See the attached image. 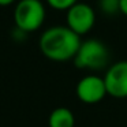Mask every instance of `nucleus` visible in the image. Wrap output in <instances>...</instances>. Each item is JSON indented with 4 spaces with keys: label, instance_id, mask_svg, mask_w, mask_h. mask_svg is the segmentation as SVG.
<instances>
[{
    "label": "nucleus",
    "instance_id": "9",
    "mask_svg": "<svg viewBox=\"0 0 127 127\" xmlns=\"http://www.w3.org/2000/svg\"><path fill=\"white\" fill-rule=\"evenodd\" d=\"M47 3L52 7L53 10L59 11H67L71 6L78 3V0H47Z\"/></svg>",
    "mask_w": 127,
    "mask_h": 127
},
{
    "label": "nucleus",
    "instance_id": "1",
    "mask_svg": "<svg viewBox=\"0 0 127 127\" xmlns=\"http://www.w3.org/2000/svg\"><path fill=\"white\" fill-rule=\"evenodd\" d=\"M81 44V36L68 26L49 28L40 37V51L52 62H67L74 59Z\"/></svg>",
    "mask_w": 127,
    "mask_h": 127
},
{
    "label": "nucleus",
    "instance_id": "10",
    "mask_svg": "<svg viewBox=\"0 0 127 127\" xmlns=\"http://www.w3.org/2000/svg\"><path fill=\"white\" fill-rule=\"evenodd\" d=\"M119 12L127 17V0H119Z\"/></svg>",
    "mask_w": 127,
    "mask_h": 127
},
{
    "label": "nucleus",
    "instance_id": "6",
    "mask_svg": "<svg viewBox=\"0 0 127 127\" xmlns=\"http://www.w3.org/2000/svg\"><path fill=\"white\" fill-rule=\"evenodd\" d=\"M105 88L107 93L115 98L127 97V60L112 64L105 72Z\"/></svg>",
    "mask_w": 127,
    "mask_h": 127
},
{
    "label": "nucleus",
    "instance_id": "3",
    "mask_svg": "<svg viewBox=\"0 0 127 127\" xmlns=\"http://www.w3.org/2000/svg\"><path fill=\"white\" fill-rule=\"evenodd\" d=\"M45 21V7L41 0H19L14 10V23L22 33L36 32Z\"/></svg>",
    "mask_w": 127,
    "mask_h": 127
},
{
    "label": "nucleus",
    "instance_id": "11",
    "mask_svg": "<svg viewBox=\"0 0 127 127\" xmlns=\"http://www.w3.org/2000/svg\"><path fill=\"white\" fill-rule=\"evenodd\" d=\"M17 0H0V6L1 7H6V6H10V4L15 3Z\"/></svg>",
    "mask_w": 127,
    "mask_h": 127
},
{
    "label": "nucleus",
    "instance_id": "7",
    "mask_svg": "<svg viewBox=\"0 0 127 127\" xmlns=\"http://www.w3.org/2000/svg\"><path fill=\"white\" fill-rule=\"evenodd\" d=\"M48 126L49 127H74L75 116L68 108L59 107L51 112L48 118Z\"/></svg>",
    "mask_w": 127,
    "mask_h": 127
},
{
    "label": "nucleus",
    "instance_id": "5",
    "mask_svg": "<svg viewBox=\"0 0 127 127\" xmlns=\"http://www.w3.org/2000/svg\"><path fill=\"white\" fill-rule=\"evenodd\" d=\"M77 97L79 101L85 104H97L102 101L107 96V88H105L104 78L97 75H88L82 78L77 85Z\"/></svg>",
    "mask_w": 127,
    "mask_h": 127
},
{
    "label": "nucleus",
    "instance_id": "4",
    "mask_svg": "<svg viewBox=\"0 0 127 127\" xmlns=\"http://www.w3.org/2000/svg\"><path fill=\"white\" fill-rule=\"evenodd\" d=\"M66 22L72 32H75L78 36H83L93 29L96 14L89 4L78 1L66 11Z\"/></svg>",
    "mask_w": 127,
    "mask_h": 127
},
{
    "label": "nucleus",
    "instance_id": "2",
    "mask_svg": "<svg viewBox=\"0 0 127 127\" xmlns=\"http://www.w3.org/2000/svg\"><path fill=\"white\" fill-rule=\"evenodd\" d=\"M109 52L104 42L90 38L81 41L79 48L74 56V63L78 68L83 70H102L108 63Z\"/></svg>",
    "mask_w": 127,
    "mask_h": 127
},
{
    "label": "nucleus",
    "instance_id": "8",
    "mask_svg": "<svg viewBox=\"0 0 127 127\" xmlns=\"http://www.w3.org/2000/svg\"><path fill=\"white\" fill-rule=\"evenodd\" d=\"M100 8L105 14H116L119 12V0H100Z\"/></svg>",
    "mask_w": 127,
    "mask_h": 127
}]
</instances>
